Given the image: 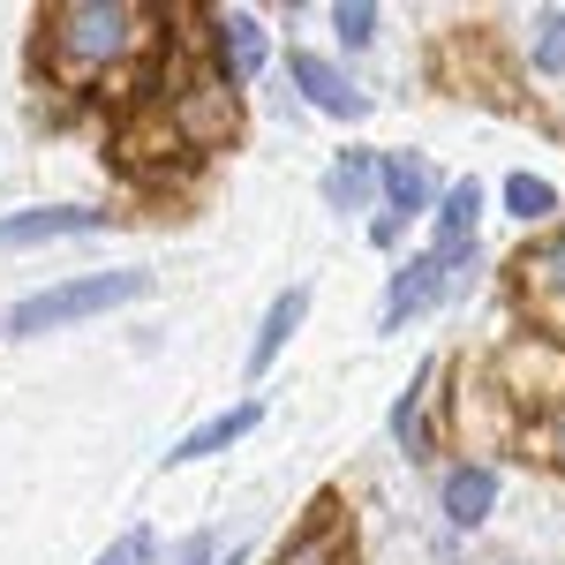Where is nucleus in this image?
Wrapping results in <instances>:
<instances>
[{"label":"nucleus","instance_id":"obj_1","mask_svg":"<svg viewBox=\"0 0 565 565\" xmlns=\"http://www.w3.org/2000/svg\"><path fill=\"white\" fill-rule=\"evenodd\" d=\"M151 15L129 8V0H53L45 8V53H53V68L61 76H106V68H121L136 45L151 39L143 31Z\"/></svg>","mask_w":565,"mask_h":565},{"label":"nucleus","instance_id":"obj_2","mask_svg":"<svg viewBox=\"0 0 565 565\" xmlns=\"http://www.w3.org/2000/svg\"><path fill=\"white\" fill-rule=\"evenodd\" d=\"M151 295V271H84V279H61V287H39L0 317V340H39V332H61L76 317H106L121 302H143Z\"/></svg>","mask_w":565,"mask_h":565},{"label":"nucleus","instance_id":"obj_3","mask_svg":"<svg viewBox=\"0 0 565 565\" xmlns=\"http://www.w3.org/2000/svg\"><path fill=\"white\" fill-rule=\"evenodd\" d=\"M460 287H468V271H460V264H445L437 249H430V257H407L399 271H392V287H385V317H377V332H399L407 317L452 302Z\"/></svg>","mask_w":565,"mask_h":565},{"label":"nucleus","instance_id":"obj_4","mask_svg":"<svg viewBox=\"0 0 565 565\" xmlns=\"http://www.w3.org/2000/svg\"><path fill=\"white\" fill-rule=\"evenodd\" d=\"M377 189H385V218L370 226V242L392 249V242H399V218H423V212H430L437 181H430V167H423L415 151H377Z\"/></svg>","mask_w":565,"mask_h":565},{"label":"nucleus","instance_id":"obj_5","mask_svg":"<svg viewBox=\"0 0 565 565\" xmlns=\"http://www.w3.org/2000/svg\"><path fill=\"white\" fill-rule=\"evenodd\" d=\"M287 76H295L302 98L317 114H332V121H362V114H370V98L348 84V68H332L324 53H287Z\"/></svg>","mask_w":565,"mask_h":565},{"label":"nucleus","instance_id":"obj_6","mask_svg":"<svg viewBox=\"0 0 565 565\" xmlns=\"http://www.w3.org/2000/svg\"><path fill=\"white\" fill-rule=\"evenodd\" d=\"M98 226H114V212H98V204L15 212V218H0V249H31V242H61V234H98Z\"/></svg>","mask_w":565,"mask_h":565},{"label":"nucleus","instance_id":"obj_7","mask_svg":"<svg viewBox=\"0 0 565 565\" xmlns=\"http://www.w3.org/2000/svg\"><path fill=\"white\" fill-rule=\"evenodd\" d=\"M521 295H527V309L565 340V234H551L543 249L521 257Z\"/></svg>","mask_w":565,"mask_h":565},{"label":"nucleus","instance_id":"obj_8","mask_svg":"<svg viewBox=\"0 0 565 565\" xmlns=\"http://www.w3.org/2000/svg\"><path fill=\"white\" fill-rule=\"evenodd\" d=\"M264 53H271V31H264L249 8H226V15H218V76H226V84H257Z\"/></svg>","mask_w":565,"mask_h":565},{"label":"nucleus","instance_id":"obj_9","mask_svg":"<svg viewBox=\"0 0 565 565\" xmlns=\"http://www.w3.org/2000/svg\"><path fill=\"white\" fill-rule=\"evenodd\" d=\"M264 423V407L257 399H242V407H226V415H212V423H196V430L181 437L174 452H167V468H189V460H212V452H226L234 437H249Z\"/></svg>","mask_w":565,"mask_h":565},{"label":"nucleus","instance_id":"obj_10","mask_svg":"<svg viewBox=\"0 0 565 565\" xmlns=\"http://www.w3.org/2000/svg\"><path fill=\"white\" fill-rule=\"evenodd\" d=\"M437 257H476V218H482V189L476 181H452L437 196Z\"/></svg>","mask_w":565,"mask_h":565},{"label":"nucleus","instance_id":"obj_11","mask_svg":"<svg viewBox=\"0 0 565 565\" xmlns=\"http://www.w3.org/2000/svg\"><path fill=\"white\" fill-rule=\"evenodd\" d=\"M309 317V287H287V295H271V309H264L257 340H249V377H264L271 362H279V348L295 340V324Z\"/></svg>","mask_w":565,"mask_h":565},{"label":"nucleus","instance_id":"obj_12","mask_svg":"<svg viewBox=\"0 0 565 565\" xmlns=\"http://www.w3.org/2000/svg\"><path fill=\"white\" fill-rule=\"evenodd\" d=\"M490 505H498V468L468 460V468L445 476V521H452V527H482V521H490Z\"/></svg>","mask_w":565,"mask_h":565},{"label":"nucleus","instance_id":"obj_13","mask_svg":"<svg viewBox=\"0 0 565 565\" xmlns=\"http://www.w3.org/2000/svg\"><path fill=\"white\" fill-rule=\"evenodd\" d=\"M370 196H377V151H340L324 167V204L332 212H370Z\"/></svg>","mask_w":565,"mask_h":565},{"label":"nucleus","instance_id":"obj_14","mask_svg":"<svg viewBox=\"0 0 565 565\" xmlns=\"http://www.w3.org/2000/svg\"><path fill=\"white\" fill-rule=\"evenodd\" d=\"M174 121L189 129V143H218V136H234V98L218 84H196V90H181Z\"/></svg>","mask_w":565,"mask_h":565},{"label":"nucleus","instance_id":"obj_15","mask_svg":"<svg viewBox=\"0 0 565 565\" xmlns=\"http://www.w3.org/2000/svg\"><path fill=\"white\" fill-rule=\"evenodd\" d=\"M430 377H437V362H423V370H415V385L392 399V437H399V452H407V460H423V452H430V430H423V392H430Z\"/></svg>","mask_w":565,"mask_h":565},{"label":"nucleus","instance_id":"obj_16","mask_svg":"<svg viewBox=\"0 0 565 565\" xmlns=\"http://www.w3.org/2000/svg\"><path fill=\"white\" fill-rule=\"evenodd\" d=\"M505 212L521 218V226H543V218L558 212V189H551L543 174H513L505 181Z\"/></svg>","mask_w":565,"mask_h":565},{"label":"nucleus","instance_id":"obj_17","mask_svg":"<svg viewBox=\"0 0 565 565\" xmlns=\"http://www.w3.org/2000/svg\"><path fill=\"white\" fill-rule=\"evenodd\" d=\"M279 565H348V558H340V527H332V521H309L302 535L279 551Z\"/></svg>","mask_w":565,"mask_h":565},{"label":"nucleus","instance_id":"obj_18","mask_svg":"<svg viewBox=\"0 0 565 565\" xmlns=\"http://www.w3.org/2000/svg\"><path fill=\"white\" fill-rule=\"evenodd\" d=\"M527 61L543 76H565V8H543L535 15V39H527Z\"/></svg>","mask_w":565,"mask_h":565},{"label":"nucleus","instance_id":"obj_19","mask_svg":"<svg viewBox=\"0 0 565 565\" xmlns=\"http://www.w3.org/2000/svg\"><path fill=\"white\" fill-rule=\"evenodd\" d=\"M332 31H340V45L362 53V45L377 39V8H370V0H340V8H332Z\"/></svg>","mask_w":565,"mask_h":565},{"label":"nucleus","instance_id":"obj_20","mask_svg":"<svg viewBox=\"0 0 565 565\" xmlns=\"http://www.w3.org/2000/svg\"><path fill=\"white\" fill-rule=\"evenodd\" d=\"M151 551H159V543H151V527H129V535H114L90 565H151Z\"/></svg>","mask_w":565,"mask_h":565},{"label":"nucleus","instance_id":"obj_21","mask_svg":"<svg viewBox=\"0 0 565 565\" xmlns=\"http://www.w3.org/2000/svg\"><path fill=\"white\" fill-rule=\"evenodd\" d=\"M181 565H212V535H189V543H181ZM226 565H242V558L226 551Z\"/></svg>","mask_w":565,"mask_h":565},{"label":"nucleus","instance_id":"obj_22","mask_svg":"<svg viewBox=\"0 0 565 565\" xmlns=\"http://www.w3.org/2000/svg\"><path fill=\"white\" fill-rule=\"evenodd\" d=\"M551 445H558V460H565V407H558V423H551Z\"/></svg>","mask_w":565,"mask_h":565}]
</instances>
